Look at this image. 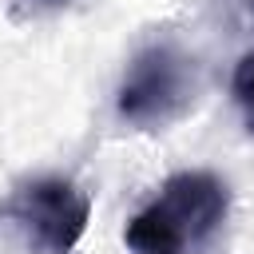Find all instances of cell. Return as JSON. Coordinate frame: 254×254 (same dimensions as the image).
<instances>
[{"instance_id":"cell-1","label":"cell","mask_w":254,"mask_h":254,"mask_svg":"<svg viewBox=\"0 0 254 254\" xmlns=\"http://www.w3.org/2000/svg\"><path fill=\"white\" fill-rule=\"evenodd\" d=\"M230 210V187L210 171H179L127 222L123 242L135 254H183L210 238Z\"/></svg>"},{"instance_id":"cell-2","label":"cell","mask_w":254,"mask_h":254,"mask_svg":"<svg viewBox=\"0 0 254 254\" xmlns=\"http://www.w3.org/2000/svg\"><path fill=\"white\" fill-rule=\"evenodd\" d=\"M91 198L64 175H40L0 198V254H71L87 230Z\"/></svg>"},{"instance_id":"cell-3","label":"cell","mask_w":254,"mask_h":254,"mask_svg":"<svg viewBox=\"0 0 254 254\" xmlns=\"http://www.w3.org/2000/svg\"><path fill=\"white\" fill-rule=\"evenodd\" d=\"M202 91L198 64L175 40H155L131 56L115 87V115L131 131H167L190 115Z\"/></svg>"},{"instance_id":"cell-4","label":"cell","mask_w":254,"mask_h":254,"mask_svg":"<svg viewBox=\"0 0 254 254\" xmlns=\"http://www.w3.org/2000/svg\"><path fill=\"white\" fill-rule=\"evenodd\" d=\"M230 95L242 111V127L254 135V52H246L230 71Z\"/></svg>"},{"instance_id":"cell-5","label":"cell","mask_w":254,"mask_h":254,"mask_svg":"<svg viewBox=\"0 0 254 254\" xmlns=\"http://www.w3.org/2000/svg\"><path fill=\"white\" fill-rule=\"evenodd\" d=\"M40 8H60V4H67V0H36Z\"/></svg>"}]
</instances>
